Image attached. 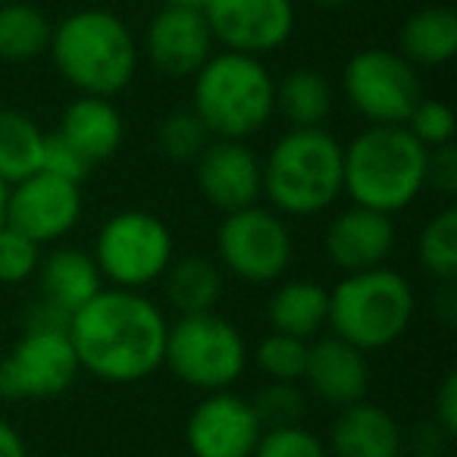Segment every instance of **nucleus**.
I'll return each instance as SVG.
<instances>
[{
	"mask_svg": "<svg viewBox=\"0 0 457 457\" xmlns=\"http://www.w3.org/2000/svg\"><path fill=\"white\" fill-rule=\"evenodd\" d=\"M166 329L163 307L145 292L104 286L72 313L66 332L79 370L110 386H132L163 367Z\"/></svg>",
	"mask_w": 457,
	"mask_h": 457,
	"instance_id": "obj_1",
	"label": "nucleus"
},
{
	"mask_svg": "<svg viewBox=\"0 0 457 457\" xmlns=\"http://www.w3.org/2000/svg\"><path fill=\"white\" fill-rule=\"evenodd\" d=\"M47 54L70 88L95 97H116L126 91L141 63L138 38L129 22L104 7L66 13L54 26Z\"/></svg>",
	"mask_w": 457,
	"mask_h": 457,
	"instance_id": "obj_2",
	"label": "nucleus"
},
{
	"mask_svg": "<svg viewBox=\"0 0 457 457\" xmlns=\"http://www.w3.org/2000/svg\"><path fill=\"white\" fill-rule=\"evenodd\" d=\"M263 197L279 216H320L345 195V145L329 129H288L261 157Z\"/></svg>",
	"mask_w": 457,
	"mask_h": 457,
	"instance_id": "obj_3",
	"label": "nucleus"
},
{
	"mask_svg": "<svg viewBox=\"0 0 457 457\" xmlns=\"http://www.w3.org/2000/svg\"><path fill=\"white\" fill-rule=\"evenodd\" d=\"M191 110L213 138L248 141L276 116V76L261 57L210 54L191 76Z\"/></svg>",
	"mask_w": 457,
	"mask_h": 457,
	"instance_id": "obj_4",
	"label": "nucleus"
},
{
	"mask_svg": "<svg viewBox=\"0 0 457 457\" xmlns=\"http://www.w3.org/2000/svg\"><path fill=\"white\" fill-rule=\"evenodd\" d=\"M426 163L429 151L404 126H367L345 145V195L395 216L426 191Z\"/></svg>",
	"mask_w": 457,
	"mask_h": 457,
	"instance_id": "obj_5",
	"label": "nucleus"
},
{
	"mask_svg": "<svg viewBox=\"0 0 457 457\" xmlns=\"http://www.w3.org/2000/svg\"><path fill=\"white\" fill-rule=\"evenodd\" d=\"M413 313L417 292L411 279L388 263L367 273H348L329 288V332L363 354L392 348L404 338Z\"/></svg>",
	"mask_w": 457,
	"mask_h": 457,
	"instance_id": "obj_6",
	"label": "nucleus"
},
{
	"mask_svg": "<svg viewBox=\"0 0 457 457\" xmlns=\"http://www.w3.org/2000/svg\"><path fill=\"white\" fill-rule=\"evenodd\" d=\"M248 361L251 351L242 329L216 311L176 317L166 329L163 367L201 395L236 388Z\"/></svg>",
	"mask_w": 457,
	"mask_h": 457,
	"instance_id": "obj_7",
	"label": "nucleus"
},
{
	"mask_svg": "<svg viewBox=\"0 0 457 457\" xmlns=\"http://www.w3.org/2000/svg\"><path fill=\"white\" fill-rule=\"evenodd\" d=\"M104 286L145 292L163 279L176 257V238L163 216L151 210H120L97 228L91 248Z\"/></svg>",
	"mask_w": 457,
	"mask_h": 457,
	"instance_id": "obj_8",
	"label": "nucleus"
},
{
	"mask_svg": "<svg viewBox=\"0 0 457 457\" xmlns=\"http://www.w3.org/2000/svg\"><path fill=\"white\" fill-rule=\"evenodd\" d=\"M216 263L245 286H276L295 263V238L286 216L270 207L222 213L216 228Z\"/></svg>",
	"mask_w": 457,
	"mask_h": 457,
	"instance_id": "obj_9",
	"label": "nucleus"
},
{
	"mask_svg": "<svg viewBox=\"0 0 457 457\" xmlns=\"http://www.w3.org/2000/svg\"><path fill=\"white\" fill-rule=\"evenodd\" d=\"M342 97L367 126H404L423 101V79L392 47H363L342 66Z\"/></svg>",
	"mask_w": 457,
	"mask_h": 457,
	"instance_id": "obj_10",
	"label": "nucleus"
},
{
	"mask_svg": "<svg viewBox=\"0 0 457 457\" xmlns=\"http://www.w3.org/2000/svg\"><path fill=\"white\" fill-rule=\"evenodd\" d=\"M79 361L66 329H22L0 361V398H57L79 379Z\"/></svg>",
	"mask_w": 457,
	"mask_h": 457,
	"instance_id": "obj_11",
	"label": "nucleus"
},
{
	"mask_svg": "<svg viewBox=\"0 0 457 457\" xmlns=\"http://www.w3.org/2000/svg\"><path fill=\"white\" fill-rule=\"evenodd\" d=\"M204 20L222 51L267 57L292 41L295 0H207Z\"/></svg>",
	"mask_w": 457,
	"mask_h": 457,
	"instance_id": "obj_12",
	"label": "nucleus"
},
{
	"mask_svg": "<svg viewBox=\"0 0 457 457\" xmlns=\"http://www.w3.org/2000/svg\"><path fill=\"white\" fill-rule=\"evenodd\" d=\"M82 185L38 170L7 188L4 226L16 228L45 248L70 236L82 220Z\"/></svg>",
	"mask_w": 457,
	"mask_h": 457,
	"instance_id": "obj_13",
	"label": "nucleus"
},
{
	"mask_svg": "<svg viewBox=\"0 0 457 457\" xmlns=\"http://www.w3.org/2000/svg\"><path fill=\"white\" fill-rule=\"evenodd\" d=\"M263 426L251 398L236 388L207 392L185 420V445L191 457H251Z\"/></svg>",
	"mask_w": 457,
	"mask_h": 457,
	"instance_id": "obj_14",
	"label": "nucleus"
},
{
	"mask_svg": "<svg viewBox=\"0 0 457 457\" xmlns=\"http://www.w3.org/2000/svg\"><path fill=\"white\" fill-rule=\"evenodd\" d=\"M195 185L220 213L254 207L263 197L261 154L248 141L213 138L195 160Z\"/></svg>",
	"mask_w": 457,
	"mask_h": 457,
	"instance_id": "obj_15",
	"label": "nucleus"
},
{
	"mask_svg": "<svg viewBox=\"0 0 457 457\" xmlns=\"http://www.w3.org/2000/svg\"><path fill=\"white\" fill-rule=\"evenodd\" d=\"M141 57L166 79H191L210 54H216V41L201 10L160 7L151 16L141 41Z\"/></svg>",
	"mask_w": 457,
	"mask_h": 457,
	"instance_id": "obj_16",
	"label": "nucleus"
},
{
	"mask_svg": "<svg viewBox=\"0 0 457 457\" xmlns=\"http://www.w3.org/2000/svg\"><path fill=\"white\" fill-rule=\"evenodd\" d=\"M395 245H398L395 216L351 204L338 210L326 226L323 254L338 273L348 276L386 267L388 257L395 254Z\"/></svg>",
	"mask_w": 457,
	"mask_h": 457,
	"instance_id": "obj_17",
	"label": "nucleus"
},
{
	"mask_svg": "<svg viewBox=\"0 0 457 457\" xmlns=\"http://www.w3.org/2000/svg\"><path fill=\"white\" fill-rule=\"evenodd\" d=\"M370 379H373V370H370V361L361 348L332 336V332H323L311 342L304 382L311 386L317 401L336 407V411L357 404L367 398Z\"/></svg>",
	"mask_w": 457,
	"mask_h": 457,
	"instance_id": "obj_18",
	"label": "nucleus"
},
{
	"mask_svg": "<svg viewBox=\"0 0 457 457\" xmlns=\"http://www.w3.org/2000/svg\"><path fill=\"white\" fill-rule=\"evenodd\" d=\"M329 457H404V426L367 398L338 407L329 426Z\"/></svg>",
	"mask_w": 457,
	"mask_h": 457,
	"instance_id": "obj_19",
	"label": "nucleus"
},
{
	"mask_svg": "<svg viewBox=\"0 0 457 457\" xmlns=\"http://www.w3.org/2000/svg\"><path fill=\"white\" fill-rule=\"evenodd\" d=\"M57 135L70 141L82 154L85 163L95 170L97 163H107L120 154L122 138H126V122H122L113 97L79 95L60 116Z\"/></svg>",
	"mask_w": 457,
	"mask_h": 457,
	"instance_id": "obj_20",
	"label": "nucleus"
},
{
	"mask_svg": "<svg viewBox=\"0 0 457 457\" xmlns=\"http://www.w3.org/2000/svg\"><path fill=\"white\" fill-rule=\"evenodd\" d=\"M38 295L57 304L60 311L72 313L82 304H88L104 288V276L97 270L91 251L82 248H54L38 263Z\"/></svg>",
	"mask_w": 457,
	"mask_h": 457,
	"instance_id": "obj_21",
	"label": "nucleus"
},
{
	"mask_svg": "<svg viewBox=\"0 0 457 457\" xmlns=\"http://www.w3.org/2000/svg\"><path fill=\"white\" fill-rule=\"evenodd\" d=\"M270 332L313 342L329 329V288L313 279L276 282L267 301Z\"/></svg>",
	"mask_w": 457,
	"mask_h": 457,
	"instance_id": "obj_22",
	"label": "nucleus"
},
{
	"mask_svg": "<svg viewBox=\"0 0 457 457\" xmlns=\"http://www.w3.org/2000/svg\"><path fill=\"white\" fill-rule=\"evenodd\" d=\"M395 51L417 70H438L457 57V13L445 4L420 7L401 22Z\"/></svg>",
	"mask_w": 457,
	"mask_h": 457,
	"instance_id": "obj_23",
	"label": "nucleus"
},
{
	"mask_svg": "<svg viewBox=\"0 0 457 457\" xmlns=\"http://www.w3.org/2000/svg\"><path fill=\"white\" fill-rule=\"evenodd\" d=\"M163 298L179 317L188 313H210L216 311L222 298V286H226V273L220 270V263L210 261L204 254H182L172 257V263L166 267L163 279Z\"/></svg>",
	"mask_w": 457,
	"mask_h": 457,
	"instance_id": "obj_24",
	"label": "nucleus"
},
{
	"mask_svg": "<svg viewBox=\"0 0 457 457\" xmlns=\"http://www.w3.org/2000/svg\"><path fill=\"white\" fill-rule=\"evenodd\" d=\"M336 88L329 76L313 66H295L276 79V113L292 129H320L332 116Z\"/></svg>",
	"mask_w": 457,
	"mask_h": 457,
	"instance_id": "obj_25",
	"label": "nucleus"
},
{
	"mask_svg": "<svg viewBox=\"0 0 457 457\" xmlns=\"http://www.w3.org/2000/svg\"><path fill=\"white\" fill-rule=\"evenodd\" d=\"M54 22L45 10L26 0L0 4V60L4 63H32L51 47Z\"/></svg>",
	"mask_w": 457,
	"mask_h": 457,
	"instance_id": "obj_26",
	"label": "nucleus"
},
{
	"mask_svg": "<svg viewBox=\"0 0 457 457\" xmlns=\"http://www.w3.org/2000/svg\"><path fill=\"white\" fill-rule=\"evenodd\" d=\"M45 135L22 110H0V182L7 188L41 170Z\"/></svg>",
	"mask_w": 457,
	"mask_h": 457,
	"instance_id": "obj_27",
	"label": "nucleus"
},
{
	"mask_svg": "<svg viewBox=\"0 0 457 457\" xmlns=\"http://www.w3.org/2000/svg\"><path fill=\"white\" fill-rule=\"evenodd\" d=\"M417 263L429 279H457V210L442 207L417 236Z\"/></svg>",
	"mask_w": 457,
	"mask_h": 457,
	"instance_id": "obj_28",
	"label": "nucleus"
},
{
	"mask_svg": "<svg viewBox=\"0 0 457 457\" xmlns=\"http://www.w3.org/2000/svg\"><path fill=\"white\" fill-rule=\"evenodd\" d=\"M307 354L311 342L282 332H267L254 351V361L267 382H301L307 370Z\"/></svg>",
	"mask_w": 457,
	"mask_h": 457,
	"instance_id": "obj_29",
	"label": "nucleus"
},
{
	"mask_svg": "<svg viewBox=\"0 0 457 457\" xmlns=\"http://www.w3.org/2000/svg\"><path fill=\"white\" fill-rule=\"evenodd\" d=\"M210 141H213V135L207 132V126L195 110H176L157 126V145L172 163H195Z\"/></svg>",
	"mask_w": 457,
	"mask_h": 457,
	"instance_id": "obj_30",
	"label": "nucleus"
},
{
	"mask_svg": "<svg viewBox=\"0 0 457 457\" xmlns=\"http://www.w3.org/2000/svg\"><path fill=\"white\" fill-rule=\"evenodd\" d=\"M263 429H279V426H298L307 413V398L298 382H267L261 392L251 398Z\"/></svg>",
	"mask_w": 457,
	"mask_h": 457,
	"instance_id": "obj_31",
	"label": "nucleus"
},
{
	"mask_svg": "<svg viewBox=\"0 0 457 457\" xmlns=\"http://www.w3.org/2000/svg\"><path fill=\"white\" fill-rule=\"evenodd\" d=\"M45 248L10 226H0V286H26L35 279Z\"/></svg>",
	"mask_w": 457,
	"mask_h": 457,
	"instance_id": "obj_32",
	"label": "nucleus"
},
{
	"mask_svg": "<svg viewBox=\"0 0 457 457\" xmlns=\"http://www.w3.org/2000/svg\"><path fill=\"white\" fill-rule=\"evenodd\" d=\"M251 457H329L326 442L311 432L304 423L279 426V429H263Z\"/></svg>",
	"mask_w": 457,
	"mask_h": 457,
	"instance_id": "obj_33",
	"label": "nucleus"
},
{
	"mask_svg": "<svg viewBox=\"0 0 457 457\" xmlns=\"http://www.w3.org/2000/svg\"><path fill=\"white\" fill-rule=\"evenodd\" d=\"M404 129L426 147H442V145H451L454 141V113L445 101L438 97H423V101L413 107V113L407 116Z\"/></svg>",
	"mask_w": 457,
	"mask_h": 457,
	"instance_id": "obj_34",
	"label": "nucleus"
},
{
	"mask_svg": "<svg viewBox=\"0 0 457 457\" xmlns=\"http://www.w3.org/2000/svg\"><path fill=\"white\" fill-rule=\"evenodd\" d=\"M41 172H51L57 179H66V182H76L82 185L88 179L91 166L82 160V154L63 141L57 132H47L45 135V147H41Z\"/></svg>",
	"mask_w": 457,
	"mask_h": 457,
	"instance_id": "obj_35",
	"label": "nucleus"
},
{
	"mask_svg": "<svg viewBox=\"0 0 457 457\" xmlns=\"http://www.w3.org/2000/svg\"><path fill=\"white\" fill-rule=\"evenodd\" d=\"M426 188L438 191L442 197L457 195V147L454 141L442 147H432L426 163Z\"/></svg>",
	"mask_w": 457,
	"mask_h": 457,
	"instance_id": "obj_36",
	"label": "nucleus"
},
{
	"mask_svg": "<svg viewBox=\"0 0 457 457\" xmlns=\"http://www.w3.org/2000/svg\"><path fill=\"white\" fill-rule=\"evenodd\" d=\"M432 423L448 438L457 436V370H448L432 395Z\"/></svg>",
	"mask_w": 457,
	"mask_h": 457,
	"instance_id": "obj_37",
	"label": "nucleus"
},
{
	"mask_svg": "<svg viewBox=\"0 0 457 457\" xmlns=\"http://www.w3.org/2000/svg\"><path fill=\"white\" fill-rule=\"evenodd\" d=\"M22 329H70V313L38 295L22 313Z\"/></svg>",
	"mask_w": 457,
	"mask_h": 457,
	"instance_id": "obj_38",
	"label": "nucleus"
},
{
	"mask_svg": "<svg viewBox=\"0 0 457 457\" xmlns=\"http://www.w3.org/2000/svg\"><path fill=\"white\" fill-rule=\"evenodd\" d=\"M448 442H451V438L445 436V432L438 429L432 420L420 423L417 429H413V436L407 438V445H411L420 457H442V451L448 448Z\"/></svg>",
	"mask_w": 457,
	"mask_h": 457,
	"instance_id": "obj_39",
	"label": "nucleus"
},
{
	"mask_svg": "<svg viewBox=\"0 0 457 457\" xmlns=\"http://www.w3.org/2000/svg\"><path fill=\"white\" fill-rule=\"evenodd\" d=\"M432 313L442 326H454L457 323V286L454 279L438 282L436 292H432Z\"/></svg>",
	"mask_w": 457,
	"mask_h": 457,
	"instance_id": "obj_40",
	"label": "nucleus"
},
{
	"mask_svg": "<svg viewBox=\"0 0 457 457\" xmlns=\"http://www.w3.org/2000/svg\"><path fill=\"white\" fill-rule=\"evenodd\" d=\"M0 457H29L26 438L7 417H0Z\"/></svg>",
	"mask_w": 457,
	"mask_h": 457,
	"instance_id": "obj_41",
	"label": "nucleus"
},
{
	"mask_svg": "<svg viewBox=\"0 0 457 457\" xmlns=\"http://www.w3.org/2000/svg\"><path fill=\"white\" fill-rule=\"evenodd\" d=\"M207 0H163V7H179V10H204Z\"/></svg>",
	"mask_w": 457,
	"mask_h": 457,
	"instance_id": "obj_42",
	"label": "nucleus"
},
{
	"mask_svg": "<svg viewBox=\"0 0 457 457\" xmlns=\"http://www.w3.org/2000/svg\"><path fill=\"white\" fill-rule=\"evenodd\" d=\"M311 4L320 10H342V7H348L351 0H311Z\"/></svg>",
	"mask_w": 457,
	"mask_h": 457,
	"instance_id": "obj_43",
	"label": "nucleus"
},
{
	"mask_svg": "<svg viewBox=\"0 0 457 457\" xmlns=\"http://www.w3.org/2000/svg\"><path fill=\"white\" fill-rule=\"evenodd\" d=\"M4 213H7V185L0 182V226H4Z\"/></svg>",
	"mask_w": 457,
	"mask_h": 457,
	"instance_id": "obj_44",
	"label": "nucleus"
},
{
	"mask_svg": "<svg viewBox=\"0 0 457 457\" xmlns=\"http://www.w3.org/2000/svg\"><path fill=\"white\" fill-rule=\"evenodd\" d=\"M0 4H7V0H0Z\"/></svg>",
	"mask_w": 457,
	"mask_h": 457,
	"instance_id": "obj_45",
	"label": "nucleus"
}]
</instances>
